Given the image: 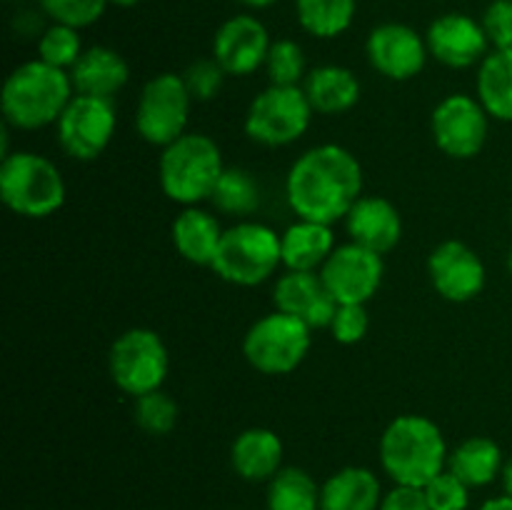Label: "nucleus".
<instances>
[{
    "instance_id": "1",
    "label": "nucleus",
    "mask_w": 512,
    "mask_h": 510,
    "mask_svg": "<svg viewBox=\"0 0 512 510\" xmlns=\"http://www.w3.org/2000/svg\"><path fill=\"white\" fill-rule=\"evenodd\" d=\"M363 195V165L348 148L335 143L305 150L288 170L285 198L303 220L335 225L345 220Z\"/></svg>"
},
{
    "instance_id": "2",
    "label": "nucleus",
    "mask_w": 512,
    "mask_h": 510,
    "mask_svg": "<svg viewBox=\"0 0 512 510\" xmlns=\"http://www.w3.org/2000/svg\"><path fill=\"white\" fill-rule=\"evenodd\" d=\"M73 95L75 88L68 70L53 68L40 58L25 60L10 70L3 83V123L13 130L48 128L58 123Z\"/></svg>"
},
{
    "instance_id": "3",
    "label": "nucleus",
    "mask_w": 512,
    "mask_h": 510,
    "mask_svg": "<svg viewBox=\"0 0 512 510\" xmlns=\"http://www.w3.org/2000/svg\"><path fill=\"white\" fill-rule=\"evenodd\" d=\"M380 465L395 485L425 488L448 468V443L435 420L418 413L398 415L383 430L378 443Z\"/></svg>"
},
{
    "instance_id": "4",
    "label": "nucleus",
    "mask_w": 512,
    "mask_h": 510,
    "mask_svg": "<svg viewBox=\"0 0 512 510\" xmlns=\"http://www.w3.org/2000/svg\"><path fill=\"white\" fill-rule=\"evenodd\" d=\"M225 163L220 145L205 133H185L165 145L158 160V180L173 203L200 205L210 200Z\"/></svg>"
},
{
    "instance_id": "5",
    "label": "nucleus",
    "mask_w": 512,
    "mask_h": 510,
    "mask_svg": "<svg viewBox=\"0 0 512 510\" xmlns=\"http://www.w3.org/2000/svg\"><path fill=\"white\" fill-rule=\"evenodd\" d=\"M65 180L58 165L33 150H18L0 160V200L23 218H48L65 203Z\"/></svg>"
},
{
    "instance_id": "6",
    "label": "nucleus",
    "mask_w": 512,
    "mask_h": 510,
    "mask_svg": "<svg viewBox=\"0 0 512 510\" xmlns=\"http://www.w3.org/2000/svg\"><path fill=\"white\" fill-rule=\"evenodd\" d=\"M283 265L280 233L258 220H240L225 228L213 265L215 275L230 285L255 288L278 273Z\"/></svg>"
},
{
    "instance_id": "7",
    "label": "nucleus",
    "mask_w": 512,
    "mask_h": 510,
    "mask_svg": "<svg viewBox=\"0 0 512 510\" xmlns=\"http://www.w3.org/2000/svg\"><path fill=\"white\" fill-rule=\"evenodd\" d=\"M313 113L303 85H268L250 100L245 135L265 148H285L308 133Z\"/></svg>"
},
{
    "instance_id": "8",
    "label": "nucleus",
    "mask_w": 512,
    "mask_h": 510,
    "mask_svg": "<svg viewBox=\"0 0 512 510\" xmlns=\"http://www.w3.org/2000/svg\"><path fill=\"white\" fill-rule=\"evenodd\" d=\"M313 328L288 313L263 315L248 328L243 338V355L258 373L288 375L308 358L313 345Z\"/></svg>"
},
{
    "instance_id": "9",
    "label": "nucleus",
    "mask_w": 512,
    "mask_h": 510,
    "mask_svg": "<svg viewBox=\"0 0 512 510\" xmlns=\"http://www.w3.org/2000/svg\"><path fill=\"white\" fill-rule=\"evenodd\" d=\"M170 370L168 345L155 330L130 328L113 340L108 353V373L115 388L140 398L163 388Z\"/></svg>"
},
{
    "instance_id": "10",
    "label": "nucleus",
    "mask_w": 512,
    "mask_h": 510,
    "mask_svg": "<svg viewBox=\"0 0 512 510\" xmlns=\"http://www.w3.org/2000/svg\"><path fill=\"white\" fill-rule=\"evenodd\" d=\"M195 100L185 88L183 75L158 73L143 85L135 108V130L145 143L165 148L188 133L190 108Z\"/></svg>"
},
{
    "instance_id": "11",
    "label": "nucleus",
    "mask_w": 512,
    "mask_h": 510,
    "mask_svg": "<svg viewBox=\"0 0 512 510\" xmlns=\"http://www.w3.org/2000/svg\"><path fill=\"white\" fill-rule=\"evenodd\" d=\"M115 128H118V113L113 100L75 93L55 123V138L65 155L88 163L105 153Z\"/></svg>"
},
{
    "instance_id": "12",
    "label": "nucleus",
    "mask_w": 512,
    "mask_h": 510,
    "mask_svg": "<svg viewBox=\"0 0 512 510\" xmlns=\"http://www.w3.org/2000/svg\"><path fill=\"white\" fill-rule=\"evenodd\" d=\"M430 133L448 158L470 160L483 153L488 143L490 115L478 95L450 93L435 105L430 115Z\"/></svg>"
},
{
    "instance_id": "13",
    "label": "nucleus",
    "mask_w": 512,
    "mask_h": 510,
    "mask_svg": "<svg viewBox=\"0 0 512 510\" xmlns=\"http://www.w3.org/2000/svg\"><path fill=\"white\" fill-rule=\"evenodd\" d=\"M365 55L375 73L395 83H405L423 73L430 58L425 35H420L413 25L398 20H388L370 30L365 40Z\"/></svg>"
},
{
    "instance_id": "14",
    "label": "nucleus",
    "mask_w": 512,
    "mask_h": 510,
    "mask_svg": "<svg viewBox=\"0 0 512 510\" xmlns=\"http://www.w3.org/2000/svg\"><path fill=\"white\" fill-rule=\"evenodd\" d=\"M273 38L268 25L253 13L230 15L213 35V58L230 78H248L265 68Z\"/></svg>"
},
{
    "instance_id": "15",
    "label": "nucleus",
    "mask_w": 512,
    "mask_h": 510,
    "mask_svg": "<svg viewBox=\"0 0 512 510\" xmlns=\"http://www.w3.org/2000/svg\"><path fill=\"white\" fill-rule=\"evenodd\" d=\"M320 275L338 303L368 305V300L383 285L385 263L383 255L350 240L333 250V255L320 268Z\"/></svg>"
},
{
    "instance_id": "16",
    "label": "nucleus",
    "mask_w": 512,
    "mask_h": 510,
    "mask_svg": "<svg viewBox=\"0 0 512 510\" xmlns=\"http://www.w3.org/2000/svg\"><path fill=\"white\" fill-rule=\"evenodd\" d=\"M430 58L453 70H465L480 65L490 48L483 23L468 13H443L425 30Z\"/></svg>"
},
{
    "instance_id": "17",
    "label": "nucleus",
    "mask_w": 512,
    "mask_h": 510,
    "mask_svg": "<svg viewBox=\"0 0 512 510\" xmlns=\"http://www.w3.org/2000/svg\"><path fill=\"white\" fill-rule=\"evenodd\" d=\"M428 275L435 293L450 303H468L485 288V263L463 240H445L435 245L428 258Z\"/></svg>"
},
{
    "instance_id": "18",
    "label": "nucleus",
    "mask_w": 512,
    "mask_h": 510,
    "mask_svg": "<svg viewBox=\"0 0 512 510\" xmlns=\"http://www.w3.org/2000/svg\"><path fill=\"white\" fill-rule=\"evenodd\" d=\"M275 310L303 320L310 328H330L338 300L325 285L323 275L308 270H285L273 288Z\"/></svg>"
},
{
    "instance_id": "19",
    "label": "nucleus",
    "mask_w": 512,
    "mask_h": 510,
    "mask_svg": "<svg viewBox=\"0 0 512 510\" xmlns=\"http://www.w3.org/2000/svg\"><path fill=\"white\" fill-rule=\"evenodd\" d=\"M345 230L353 243L385 255L403 238V218L400 210L383 195H360L345 215Z\"/></svg>"
},
{
    "instance_id": "20",
    "label": "nucleus",
    "mask_w": 512,
    "mask_h": 510,
    "mask_svg": "<svg viewBox=\"0 0 512 510\" xmlns=\"http://www.w3.org/2000/svg\"><path fill=\"white\" fill-rule=\"evenodd\" d=\"M70 80L78 95H98L113 100L130 80V65L110 45H90L70 68Z\"/></svg>"
},
{
    "instance_id": "21",
    "label": "nucleus",
    "mask_w": 512,
    "mask_h": 510,
    "mask_svg": "<svg viewBox=\"0 0 512 510\" xmlns=\"http://www.w3.org/2000/svg\"><path fill=\"white\" fill-rule=\"evenodd\" d=\"M283 440L270 428H248L230 445V465L250 483H270L283 470Z\"/></svg>"
},
{
    "instance_id": "22",
    "label": "nucleus",
    "mask_w": 512,
    "mask_h": 510,
    "mask_svg": "<svg viewBox=\"0 0 512 510\" xmlns=\"http://www.w3.org/2000/svg\"><path fill=\"white\" fill-rule=\"evenodd\" d=\"M223 233L225 228L220 220L200 205L183 208L170 225V240L180 258L193 265H208V268L218 255Z\"/></svg>"
},
{
    "instance_id": "23",
    "label": "nucleus",
    "mask_w": 512,
    "mask_h": 510,
    "mask_svg": "<svg viewBox=\"0 0 512 510\" xmlns=\"http://www.w3.org/2000/svg\"><path fill=\"white\" fill-rule=\"evenodd\" d=\"M335 248L338 245H335L333 225L315 223V220L298 218L280 233V253H283L285 270L320 273Z\"/></svg>"
},
{
    "instance_id": "24",
    "label": "nucleus",
    "mask_w": 512,
    "mask_h": 510,
    "mask_svg": "<svg viewBox=\"0 0 512 510\" xmlns=\"http://www.w3.org/2000/svg\"><path fill=\"white\" fill-rule=\"evenodd\" d=\"M303 90L315 113L320 115L348 113L358 105L360 93H363L358 75L345 68V65L335 63H325L308 70L303 80Z\"/></svg>"
},
{
    "instance_id": "25",
    "label": "nucleus",
    "mask_w": 512,
    "mask_h": 510,
    "mask_svg": "<svg viewBox=\"0 0 512 510\" xmlns=\"http://www.w3.org/2000/svg\"><path fill=\"white\" fill-rule=\"evenodd\" d=\"M383 495L380 478L373 470L348 465L320 485V510H378Z\"/></svg>"
},
{
    "instance_id": "26",
    "label": "nucleus",
    "mask_w": 512,
    "mask_h": 510,
    "mask_svg": "<svg viewBox=\"0 0 512 510\" xmlns=\"http://www.w3.org/2000/svg\"><path fill=\"white\" fill-rule=\"evenodd\" d=\"M503 465V450L493 438H485V435L463 440L448 455V470L458 475L468 488H485L495 483L503 473Z\"/></svg>"
},
{
    "instance_id": "27",
    "label": "nucleus",
    "mask_w": 512,
    "mask_h": 510,
    "mask_svg": "<svg viewBox=\"0 0 512 510\" xmlns=\"http://www.w3.org/2000/svg\"><path fill=\"white\" fill-rule=\"evenodd\" d=\"M475 95L490 118L512 123V48L490 50L488 58L478 65Z\"/></svg>"
},
{
    "instance_id": "28",
    "label": "nucleus",
    "mask_w": 512,
    "mask_h": 510,
    "mask_svg": "<svg viewBox=\"0 0 512 510\" xmlns=\"http://www.w3.org/2000/svg\"><path fill=\"white\" fill-rule=\"evenodd\" d=\"M358 15V0H295V18L308 35L335 40L348 33Z\"/></svg>"
},
{
    "instance_id": "29",
    "label": "nucleus",
    "mask_w": 512,
    "mask_h": 510,
    "mask_svg": "<svg viewBox=\"0 0 512 510\" xmlns=\"http://www.w3.org/2000/svg\"><path fill=\"white\" fill-rule=\"evenodd\" d=\"M210 203L218 213L245 220L258 213L260 203H263V190H260L258 180L248 170L225 168L213 195H210Z\"/></svg>"
},
{
    "instance_id": "30",
    "label": "nucleus",
    "mask_w": 512,
    "mask_h": 510,
    "mask_svg": "<svg viewBox=\"0 0 512 510\" xmlns=\"http://www.w3.org/2000/svg\"><path fill=\"white\" fill-rule=\"evenodd\" d=\"M268 510H320V485L303 468H283L268 483Z\"/></svg>"
},
{
    "instance_id": "31",
    "label": "nucleus",
    "mask_w": 512,
    "mask_h": 510,
    "mask_svg": "<svg viewBox=\"0 0 512 510\" xmlns=\"http://www.w3.org/2000/svg\"><path fill=\"white\" fill-rule=\"evenodd\" d=\"M35 48H38V58L43 63L53 65V68L68 70L83 55V35L78 28H70V25L60 23H48V28L43 30L38 40H35Z\"/></svg>"
},
{
    "instance_id": "32",
    "label": "nucleus",
    "mask_w": 512,
    "mask_h": 510,
    "mask_svg": "<svg viewBox=\"0 0 512 510\" xmlns=\"http://www.w3.org/2000/svg\"><path fill=\"white\" fill-rule=\"evenodd\" d=\"M133 418L138 423L140 430L150 435H168L170 430H175L180 418V408L175 403V398L170 393H165L163 388L153 390V393H145L140 398H135L133 405Z\"/></svg>"
},
{
    "instance_id": "33",
    "label": "nucleus",
    "mask_w": 512,
    "mask_h": 510,
    "mask_svg": "<svg viewBox=\"0 0 512 510\" xmlns=\"http://www.w3.org/2000/svg\"><path fill=\"white\" fill-rule=\"evenodd\" d=\"M265 73H268L270 85H303L308 75L303 45L293 38L273 40L268 60H265Z\"/></svg>"
},
{
    "instance_id": "34",
    "label": "nucleus",
    "mask_w": 512,
    "mask_h": 510,
    "mask_svg": "<svg viewBox=\"0 0 512 510\" xmlns=\"http://www.w3.org/2000/svg\"><path fill=\"white\" fill-rule=\"evenodd\" d=\"M40 10L50 23L85 30L98 23L108 10V0H38Z\"/></svg>"
},
{
    "instance_id": "35",
    "label": "nucleus",
    "mask_w": 512,
    "mask_h": 510,
    "mask_svg": "<svg viewBox=\"0 0 512 510\" xmlns=\"http://www.w3.org/2000/svg\"><path fill=\"white\" fill-rule=\"evenodd\" d=\"M225 78H228V73L220 68V63L213 55H210V58L195 60V63H190L183 73L185 88H188L190 98L198 100V103H208V100L218 98V93L223 90Z\"/></svg>"
},
{
    "instance_id": "36",
    "label": "nucleus",
    "mask_w": 512,
    "mask_h": 510,
    "mask_svg": "<svg viewBox=\"0 0 512 510\" xmlns=\"http://www.w3.org/2000/svg\"><path fill=\"white\" fill-rule=\"evenodd\" d=\"M470 490L463 480L448 468L440 475H435L428 485H425V495H428L430 510H468L470 505Z\"/></svg>"
},
{
    "instance_id": "37",
    "label": "nucleus",
    "mask_w": 512,
    "mask_h": 510,
    "mask_svg": "<svg viewBox=\"0 0 512 510\" xmlns=\"http://www.w3.org/2000/svg\"><path fill=\"white\" fill-rule=\"evenodd\" d=\"M330 335L340 345H355L368 335L370 315L365 305L358 303H340L330 323Z\"/></svg>"
},
{
    "instance_id": "38",
    "label": "nucleus",
    "mask_w": 512,
    "mask_h": 510,
    "mask_svg": "<svg viewBox=\"0 0 512 510\" xmlns=\"http://www.w3.org/2000/svg\"><path fill=\"white\" fill-rule=\"evenodd\" d=\"M493 50L512 48V0H490L480 15Z\"/></svg>"
},
{
    "instance_id": "39",
    "label": "nucleus",
    "mask_w": 512,
    "mask_h": 510,
    "mask_svg": "<svg viewBox=\"0 0 512 510\" xmlns=\"http://www.w3.org/2000/svg\"><path fill=\"white\" fill-rule=\"evenodd\" d=\"M378 510H430L425 488L418 485H395L383 495Z\"/></svg>"
},
{
    "instance_id": "40",
    "label": "nucleus",
    "mask_w": 512,
    "mask_h": 510,
    "mask_svg": "<svg viewBox=\"0 0 512 510\" xmlns=\"http://www.w3.org/2000/svg\"><path fill=\"white\" fill-rule=\"evenodd\" d=\"M43 18V10H18L13 18V30L18 35H23V38L38 40L43 35V30L48 28V25H43Z\"/></svg>"
},
{
    "instance_id": "41",
    "label": "nucleus",
    "mask_w": 512,
    "mask_h": 510,
    "mask_svg": "<svg viewBox=\"0 0 512 510\" xmlns=\"http://www.w3.org/2000/svg\"><path fill=\"white\" fill-rule=\"evenodd\" d=\"M478 510H512V498L510 495H498V498H490L480 505Z\"/></svg>"
},
{
    "instance_id": "42",
    "label": "nucleus",
    "mask_w": 512,
    "mask_h": 510,
    "mask_svg": "<svg viewBox=\"0 0 512 510\" xmlns=\"http://www.w3.org/2000/svg\"><path fill=\"white\" fill-rule=\"evenodd\" d=\"M500 480H503L505 495H510V498H512V455H510L508 460H505L503 473H500Z\"/></svg>"
},
{
    "instance_id": "43",
    "label": "nucleus",
    "mask_w": 512,
    "mask_h": 510,
    "mask_svg": "<svg viewBox=\"0 0 512 510\" xmlns=\"http://www.w3.org/2000/svg\"><path fill=\"white\" fill-rule=\"evenodd\" d=\"M235 3H240L243 8H248V10H268V8H273L278 0H235Z\"/></svg>"
},
{
    "instance_id": "44",
    "label": "nucleus",
    "mask_w": 512,
    "mask_h": 510,
    "mask_svg": "<svg viewBox=\"0 0 512 510\" xmlns=\"http://www.w3.org/2000/svg\"><path fill=\"white\" fill-rule=\"evenodd\" d=\"M110 5H115V8H135V5H140L143 0H108Z\"/></svg>"
},
{
    "instance_id": "45",
    "label": "nucleus",
    "mask_w": 512,
    "mask_h": 510,
    "mask_svg": "<svg viewBox=\"0 0 512 510\" xmlns=\"http://www.w3.org/2000/svg\"><path fill=\"white\" fill-rule=\"evenodd\" d=\"M508 270H510V275H512V248H510V255H508Z\"/></svg>"
},
{
    "instance_id": "46",
    "label": "nucleus",
    "mask_w": 512,
    "mask_h": 510,
    "mask_svg": "<svg viewBox=\"0 0 512 510\" xmlns=\"http://www.w3.org/2000/svg\"><path fill=\"white\" fill-rule=\"evenodd\" d=\"M10 3H25V0H10Z\"/></svg>"
}]
</instances>
